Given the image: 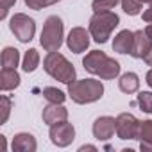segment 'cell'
I'll use <instances>...</instances> for the list:
<instances>
[{
  "mask_svg": "<svg viewBox=\"0 0 152 152\" xmlns=\"http://www.w3.org/2000/svg\"><path fill=\"white\" fill-rule=\"evenodd\" d=\"M36 148H38L36 138L29 132H18L13 138V150L16 152H36Z\"/></svg>",
  "mask_w": 152,
  "mask_h": 152,
  "instance_id": "14",
  "label": "cell"
},
{
  "mask_svg": "<svg viewBox=\"0 0 152 152\" xmlns=\"http://www.w3.org/2000/svg\"><path fill=\"white\" fill-rule=\"evenodd\" d=\"M120 16L113 11H99L90 20V34L97 43H106L111 38V32L118 27Z\"/></svg>",
  "mask_w": 152,
  "mask_h": 152,
  "instance_id": "4",
  "label": "cell"
},
{
  "mask_svg": "<svg viewBox=\"0 0 152 152\" xmlns=\"http://www.w3.org/2000/svg\"><path fill=\"white\" fill-rule=\"evenodd\" d=\"M84 150H93V152H97V147H95V145H83V147L79 148V152H84Z\"/></svg>",
  "mask_w": 152,
  "mask_h": 152,
  "instance_id": "29",
  "label": "cell"
},
{
  "mask_svg": "<svg viewBox=\"0 0 152 152\" xmlns=\"http://www.w3.org/2000/svg\"><path fill=\"white\" fill-rule=\"evenodd\" d=\"M152 48V39L145 34V31H136L134 32V43H132V50L131 56L136 59H143L148 50Z\"/></svg>",
  "mask_w": 152,
  "mask_h": 152,
  "instance_id": "12",
  "label": "cell"
},
{
  "mask_svg": "<svg viewBox=\"0 0 152 152\" xmlns=\"http://www.w3.org/2000/svg\"><path fill=\"white\" fill-rule=\"evenodd\" d=\"M138 106L143 113H152V91H141L138 95Z\"/></svg>",
  "mask_w": 152,
  "mask_h": 152,
  "instance_id": "23",
  "label": "cell"
},
{
  "mask_svg": "<svg viewBox=\"0 0 152 152\" xmlns=\"http://www.w3.org/2000/svg\"><path fill=\"white\" fill-rule=\"evenodd\" d=\"M63 20L56 15L48 16L45 20V25H43V31H41V36H39V43L41 47L47 50V52H56L59 50V47L63 45Z\"/></svg>",
  "mask_w": 152,
  "mask_h": 152,
  "instance_id": "5",
  "label": "cell"
},
{
  "mask_svg": "<svg viewBox=\"0 0 152 152\" xmlns=\"http://www.w3.org/2000/svg\"><path fill=\"white\" fill-rule=\"evenodd\" d=\"M43 122L47 125H56L59 122L68 120V109L63 107V104H50L47 107H43Z\"/></svg>",
  "mask_w": 152,
  "mask_h": 152,
  "instance_id": "11",
  "label": "cell"
},
{
  "mask_svg": "<svg viewBox=\"0 0 152 152\" xmlns=\"http://www.w3.org/2000/svg\"><path fill=\"white\" fill-rule=\"evenodd\" d=\"M43 97L50 102V104H63L64 100H66V95L61 91V90H57V88H45L43 90Z\"/></svg>",
  "mask_w": 152,
  "mask_h": 152,
  "instance_id": "20",
  "label": "cell"
},
{
  "mask_svg": "<svg viewBox=\"0 0 152 152\" xmlns=\"http://www.w3.org/2000/svg\"><path fill=\"white\" fill-rule=\"evenodd\" d=\"M140 148L141 152H148L152 150V120H143L140 124V134H138Z\"/></svg>",
  "mask_w": 152,
  "mask_h": 152,
  "instance_id": "16",
  "label": "cell"
},
{
  "mask_svg": "<svg viewBox=\"0 0 152 152\" xmlns=\"http://www.w3.org/2000/svg\"><path fill=\"white\" fill-rule=\"evenodd\" d=\"M16 4V0H0V20H6V16H7V13H9V9L13 7Z\"/></svg>",
  "mask_w": 152,
  "mask_h": 152,
  "instance_id": "26",
  "label": "cell"
},
{
  "mask_svg": "<svg viewBox=\"0 0 152 152\" xmlns=\"http://www.w3.org/2000/svg\"><path fill=\"white\" fill-rule=\"evenodd\" d=\"M0 148H2V152H6V148H7V143H6V136H0Z\"/></svg>",
  "mask_w": 152,
  "mask_h": 152,
  "instance_id": "31",
  "label": "cell"
},
{
  "mask_svg": "<svg viewBox=\"0 0 152 152\" xmlns=\"http://www.w3.org/2000/svg\"><path fill=\"white\" fill-rule=\"evenodd\" d=\"M115 131H116V118L113 116H99L93 124V136L99 141L111 140Z\"/></svg>",
  "mask_w": 152,
  "mask_h": 152,
  "instance_id": "10",
  "label": "cell"
},
{
  "mask_svg": "<svg viewBox=\"0 0 152 152\" xmlns=\"http://www.w3.org/2000/svg\"><path fill=\"white\" fill-rule=\"evenodd\" d=\"M120 2H122V0H93L91 7H93L95 13H99V11H111V9H115L116 4H120Z\"/></svg>",
  "mask_w": 152,
  "mask_h": 152,
  "instance_id": "24",
  "label": "cell"
},
{
  "mask_svg": "<svg viewBox=\"0 0 152 152\" xmlns=\"http://www.w3.org/2000/svg\"><path fill=\"white\" fill-rule=\"evenodd\" d=\"M50 141L56 147H68L75 140V127L70 122H59L56 125H50Z\"/></svg>",
  "mask_w": 152,
  "mask_h": 152,
  "instance_id": "8",
  "label": "cell"
},
{
  "mask_svg": "<svg viewBox=\"0 0 152 152\" xmlns=\"http://www.w3.org/2000/svg\"><path fill=\"white\" fill-rule=\"evenodd\" d=\"M11 107H13V102L7 95H2L0 97V124H6L7 118H9V113H11Z\"/></svg>",
  "mask_w": 152,
  "mask_h": 152,
  "instance_id": "22",
  "label": "cell"
},
{
  "mask_svg": "<svg viewBox=\"0 0 152 152\" xmlns=\"http://www.w3.org/2000/svg\"><path fill=\"white\" fill-rule=\"evenodd\" d=\"M20 63V52L15 47H6L2 50V68H16Z\"/></svg>",
  "mask_w": 152,
  "mask_h": 152,
  "instance_id": "18",
  "label": "cell"
},
{
  "mask_svg": "<svg viewBox=\"0 0 152 152\" xmlns=\"http://www.w3.org/2000/svg\"><path fill=\"white\" fill-rule=\"evenodd\" d=\"M143 61H145V63H147L148 66H152V48H150V50H148V54H147V56L143 57Z\"/></svg>",
  "mask_w": 152,
  "mask_h": 152,
  "instance_id": "30",
  "label": "cell"
},
{
  "mask_svg": "<svg viewBox=\"0 0 152 152\" xmlns=\"http://www.w3.org/2000/svg\"><path fill=\"white\" fill-rule=\"evenodd\" d=\"M141 16H143V22H147V23H152V6H150L148 9H145Z\"/></svg>",
  "mask_w": 152,
  "mask_h": 152,
  "instance_id": "27",
  "label": "cell"
},
{
  "mask_svg": "<svg viewBox=\"0 0 152 152\" xmlns=\"http://www.w3.org/2000/svg\"><path fill=\"white\" fill-rule=\"evenodd\" d=\"M118 86H120V90H122L124 93H127V95L136 93V91L140 90V77H138L136 73H132V72H127V73H124L122 77H120Z\"/></svg>",
  "mask_w": 152,
  "mask_h": 152,
  "instance_id": "17",
  "label": "cell"
},
{
  "mask_svg": "<svg viewBox=\"0 0 152 152\" xmlns=\"http://www.w3.org/2000/svg\"><path fill=\"white\" fill-rule=\"evenodd\" d=\"M140 120L131 113H120L116 116V134L120 140H138Z\"/></svg>",
  "mask_w": 152,
  "mask_h": 152,
  "instance_id": "7",
  "label": "cell"
},
{
  "mask_svg": "<svg viewBox=\"0 0 152 152\" xmlns=\"http://www.w3.org/2000/svg\"><path fill=\"white\" fill-rule=\"evenodd\" d=\"M59 0H25V6L29 9H34V11H39L43 7H48V6H54L57 4Z\"/></svg>",
  "mask_w": 152,
  "mask_h": 152,
  "instance_id": "25",
  "label": "cell"
},
{
  "mask_svg": "<svg viewBox=\"0 0 152 152\" xmlns=\"http://www.w3.org/2000/svg\"><path fill=\"white\" fill-rule=\"evenodd\" d=\"M145 83L152 88V68H150V70L147 72V75H145Z\"/></svg>",
  "mask_w": 152,
  "mask_h": 152,
  "instance_id": "28",
  "label": "cell"
},
{
  "mask_svg": "<svg viewBox=\"0 0 152 152\" xmlns=\"http://www.w3.org/2000/svg\"><path fill=\"white\" fill-rule=\"evenodd\" d=\"M68 95L75 104H91L102 99L104 84L97 79H75L72 84H68Z\"/></svg>",
  "mask_w": 152,
  "mask_h": 152,
  "instance_id": "2",
  "label": "cell"
},
{
  "mask_svg": "<svg viewBox=\"0 0 152 152\" xmlns=\"http://www.w3.org/2000/svg\"><path fill=\"white\" fill-rule=\"evenodd\" d=\"M132 43H134V32H131L129 29L120 31L115 39H113V50L118 54H131L132 50Z\"/></svg>",
  "mask_w": 152,
  "mask_h": 152,
  "instance_id": "13",
  "label": "cell"
},
{
  "mask_svg": "<svg viewBox=\"0 0 152 152\" xmlns=\"http://www.w3.org/2000/svg\"><path fill=\"white\" fill-rule=\"evenodd\" d=\"M9 29H11V32L22 43H29L34 38V34H36V23H34V20L29 18L23 13H16L9 20Z\"/></svg>",
  "mask_w": 152,
  "mask_h": 152,
  "instance_id": "6",
  "label": "cell"
},
{
  "mask_svg": "<svg viewBox=\"0 0 152 152\" xmlns=\"http://www.w3.org/2000/svg\"><path fill=\"white\" fill-rule=\"evenodd\" d=\"M38 66H39V54H38L36 48H29V50L25 52V56H23V64H22V68H23V72L31 73V72H34Z\"/></svg>",
  "mask_w": 152,
  "mask_h": 152,
  "instance_id": "19",
  "label": "cell"
},
{
  "mask_svg": "<svg viewBox=\"0 0 152 152\" xmlns=\"http://www.w3.org/2000/svg\"><path fill=\"white\" fill-rule=\"evenodd\" d=\"M43 68L52 79L64 83V84H72L75 77H77V72H75L73 64L57 50L47 54V57L43 59Z\"/></svg>",
  "mask_w": 152,
  "mask_h": 152,
  "instance_id": "3",
  "label": "cell"
},
{
  "mask_svg": "<svg viewBox=\"0 0 152 152\" xmlns=\"http://www.w3.org/2000/svg\"><path fill=\"white\" fill-rule=\"evenodd\" d=\"M83 66L86 72L99 75L104 81H111L120 75V63L115 61L113 57H107L104 52L100 50H91L86 54V57L83 59Z\"/></svg>",
  "mask_w": 152,
  "mask_h": 152,
  "instance_id": "1",
  "label": "cell"
},
{
  "mask_svg": "<svg viewBox=\"0 0 152 152\" xmlns=\"http://www.w3.org/2000/svg\"><path fill=\"white\" fill-rule=\"evenodd\" d=\"M145 34H147V36L152 39V23H148V25L145 27Z\"/></svg>",
  "mask_w": 152,
  "mask_h": 152,
  "instance_id": "32",
  "label": "cell"
},
{
  "mask_svg": "<svg viewBox=\"0 0 152 152\" xmlns=\"http://www.w3.org/2000/svg\"><path fill=\"white\" fill-rule=\"evenodd\" d=\"M143 4H148V6H152V0H141Z\"/></svg>",
  "mask_w": 152,
  "mask_h": 152,
  "instance_id": "33",
  "label": "cell"
},
{
  "mask_svg": "<svg viewBox=\"0 0 152 152\" xmlns=\"http://www.w3.org/2000/svg\"><path fill=\"white\" fill-rule=\"evenodd\" d=\"M20 86V75L16 68H2L0 72V88L2 91H11Z\"/></svg>",
  "mask_w": 152,
  "mask_h": 152,
  "instance_id": "15",
  "label": "cell"
},
{
  "mask_svg": "<svg viewBox=\"0 0 152 152\" xmlns=\"http://www.w3.org/2000/svg\"><path fill=\"white\" fill-rule=\"evenodd\" d=\"M90 31H86L84 27H73L70 32H68V38H66V45L68 48L73 52V54H81V52H86V48L90 47Z\"/></svg>",
  "mask_w": 152,
  "mask_h": 152,
  "instance_id": "9",
  "label": "cell"
},
{
  "mask_svg": "<svg viewBox=\"0 0 152 152\" xmlns=\"http://www.w3.org/2000/svg\"><path fill=\"white\" fill-rule=\"evenodd\" d=\"M120 4H122L124 13L129 15V16H136V15H140V13H141V6H143L141 0H122Z\"/></svg>",
  "mask_w": 152,
  "mask_h": 152,
  "instance_id": "21",
  "label": "cell"
}]
</instances>
